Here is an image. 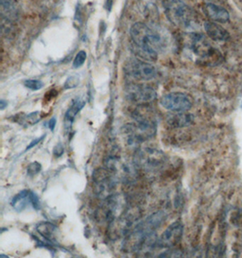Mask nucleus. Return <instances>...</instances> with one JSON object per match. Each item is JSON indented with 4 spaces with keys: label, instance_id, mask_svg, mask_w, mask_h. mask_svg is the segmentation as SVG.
I'll list each match as a JSON object with an SVG mask.
<instances>
[{
    "label": "nucleus",
    "instance_id": "obj_1",
    "mask_svg": "<svg viewBox=\"0 0 242 258\" xmlns=\"http://www.w3.org/2000/svg\"><path fill=\"white\" fill-rule=\"evenodd\" d=\"M131 39L133 50L138 57L147 62L157 60L158 52L163 47L161 36L144 24L138 22L131 27Z\"/></svg>",
    "mask_w": 242,
    "mask_h": 258
},
{
    "label": "nucleus",
    "instance_id": "obj_2",
    "mask_svg": "<svg viewBox=\"0 0 242 258\" xmlns=\"http://www.w3.org/2000/svg\"><path fill=\"white\" fill-rule=\"evenodd\" d=\"M166 17L176 27L182 29H193L198 26L195 12L182 0H163Z\"/></svg>",
    "mask_w": 242,
    "mask_h": 258
},
{
    "label": "nucleus",
    "instance_id": "obj_3",
    "mask_svg": "<svg viewBox=\"0 0 242 258\" xmlns=\"http://www.w3.org/2000/svg\"><path fill=\"white\" fill-rule=\"evenodd\" d=\"M93 181L94 192L101 200L106 201L115 191L117 179L106 168L96 169L94 172Z\"/></svg>",
    "mask_w": 242,
    "mask_h": 258
},
{
    "label": "nucleus",
    "instance_id": "obj_4",
    "mask_svg": "<svg viewBox=\"0 0 242 258\" xmlns=\"http://www.w3.org/2000/svg\"><path fill=\"white\" fill-rule=\"evenodd\" d=\"M105 168L109 169L117 180L132 181L137 175V165L121 157L112 156L105 161Z\"/></svg>",
    "mask_w": 242,
    "mask_h": 258
},
{
    "label": "nucleus",
    "instance_id": "obj_5",
    "mask_svg": "<svg viewBox=\"0 0 242 258\" xmlns=\"http://www.w3.org/2000/svg\"><path fill=\"white\" fill-rule=\"evenodd\" d=\"M126 75L137 81H150L157 75L156 68L152 63L139 58L131 59L125 67Z\"/></svg>",
    "mask_w": 242,
    "mask_h": 258
},
{
    "label": "nucleus",
    "instance_id": "obj_6",
    "mask_svg": "<svg viewBox=\"0 0 242 258\" xmlns=\"http://www.w3.org/2000/svg\"><path fill=\"white\" fill-rule=\"evenodd\" d=\"M165 161V156L154 149H143L137 152L135 157V163L137 167L143 168L146 170H156L161 168Z\"/></svg>",
    "mask_w": 242,
    "mask_h": 258
},
{
    "label": "nucleus",
    "instance_id": "obj_7",
    "mask_svg": "<svg viewBox=\"0 0 242 258\" xmlns=\"http://www.w3.org/2000/svg\"><path fill=\"white\" fill-rule=\"evenodd\" d=\"M161 106L173 112H185L193 105V100L184 93H170L163 95L160 101Z\"/></svg>",
    "mask_w": 242,
    "mask_h": 258
},
{
    "label": "nucleus",
    "instance_id": "obj_8",
    "mask_svg": "<svg viewBox=\"0 0 242 258\" xmlns=\"http://www.w3.org/2000/svg\"><path fill=\"white\" fill-rule=\"evenodd\" d=\"M156 133V125L146 124L135 121L126 127V134L131 143H142L152 138Z\"/></svg>",
    "mask_w": 242,
    "mask_h": 258
},
{
    "label": "nucleus",
    "instance_id": "obj_9",
    "mask_svg": "<svg viewBox=\"0 0 242 258\" xmlns=\"http://www.w3.org/2000/svg\"><path fill=\"white\" fill-rule=\"evenodd\" d=\"M126 95L131 102L139 105L152 103L157 98V93L155 90L145 85H131L127 88Z\"/></svg>",
    "mask_w": 242,
    "mask_h": 258
},
{
    "label": "nucleus",
    "instance_id": "obj_10",
    "mask_svg": "<svg viewBox=\"0 0 242 258\" xmlns=\"http://www.w3.org/2000/svg\"><path fill=\"white\" fill-rule=\"evenodd\" d=\"M184 235V225L180 221L170 224L161 234L159 245L161 247H172L179 243Z\"/></svg>",
    "mask_w": 242,
    "mask_h": 258
},
{
    "label": "nucleus",
    "instance_id": "obj_11",
    "mask_svg": "<svg viewBox=\"0 0 242 258\" xmlns=\"http://www.w3.org/2000/svg\"><path fill=\"white\" fill-rule=\"evenodd\" d=\"M204 12L208 18L212 21L219 23H227L229 20V14L226 9L212 3L205 5Z\"/></svg>",
    "mask_w": 242,
    "mask_h": 258
},
{
    "label": "nucleus",
    "instance_id": "obj_12",
    "mask_svg": "<svg viewBox=\"0 0 242 258\" xmlns=\"http://www.w3.org/2000/svg\"><path fill=\"white\" fill-rule=\"evenodd\" d=\"M204 29L207 35L213 40L226 41L229 38V33L227 30H225L223 27L217 23L211 21L204 23Z\"/></svg>",
    "mask_w": 242,
    "mask_h": 258
},
{
    "label": "nucleus",
    "instance_id": "obj_13",
    "mask_svg": "<svg viewBox=\"0 0 242 258\" xmlns=\"http://www.w3.org/2000/svg\"><path fill=\"white\" fill-rule=\"evenodd\" d=\"M36 229H37V231L40 234L41 236L45 237V239L54 240L57 228L53 224L47 222L42 223V224L37 226Z\"/></svg>",
    "mask_w": 242,
    "mask_h": 258
},
{
    "label": "nucleus",
    "instance_id": "obj_14",
    "mask_svg": "<svg viewBox=\"0 0 242 258\" xmlns=\"http://www.w3.org/2000/svg\"><path fill=\"white\" fill-rule=\"evenodd\" d=\"M29 193L30 191H28V190H23V191L19 192L18 195L14 197L11 204L18 211H21L23 209H26L28 202H30Z\"/></svg>",
    "mask_w": 242,
    "mask_h": 258
},
{
    "label": "nucleus",
    "instance_id": "obj_15",
    "mask_svg": "<svg viewBox=\"0 0 242 258\" xmlns=\"http://www.w3.org/2000/svg\"><path fill=\"white\" fill-rule=\"evenodd\" d=\"M169 122L170 124L175 127H184L191 124L193 122V117L189 114H185L184 112H177V114L170 115Z\"/></svg>",
    "mask_w": 242,
    "mask_h": 258
},
{
    "label": "nucleus",
    "instance_id": "obj_16",
    "mask_svg": "<svg viewBox=\"0 0 242 258\" xmlns=\"http://www.w3.org/2000/svg\"><path fill=\"white\" fill-rule=\"evenodd\" d=\"M85 105V102L81 99H77L74 100L72 103V106L68 109V111L66 113V120L68 123H71L75 117L77 115V113L81 111V109Z\"/></svg>",
    "mask_w": 242,
    "mask_h": 258
},
{
    "label": "nucleus",
    "instance_id": "obj_17",
    "mask_svg": "<svg viewBox=\"0 0 242 258\" xmlns=\"http://www.w3.org/2000/svg\"><path fill=\"white\" fill-rule=\"evenodd\" d=\"M2 16L9 19H13L17 17V9L10 0H1Z\"/></svg>",
    "mask_w": 242,
    "mask_h": 258
},
{
    "label": "nucleus",
    "instance_id": "obj_18",
    "mask_svg": "<svg viewBox=\"0 0 242 258\" xmlns=\"http://www.w3.org/2000/svg\"><path fill=\"white\" fill-rule=\"evenodd\" d=\"M41 118H42V116L40 115V112L35 111V112H32L27 115L20 117V119L17 120V121L19 124L32 126V125L36 124V122H38L41 120Z\"/></svg>",
    "mask_w": 242,
    "mask_h": 258
},
{
    "label": "nucleus",
    "instance_id": "obj_19",
    "mask_svg": "<svg viewBox=\"0 0 242 258\" xmlns=\"http://www.w3.org/2000/svg\"><path fill=\"white\" fill-rule=\"evenodd\" d=\"M86 57H87V54H86V52H85V51H84V50H81V51H79V52L77 53V55H76L75 59H74L73 67H74L75 69L80 68V67L85 63Z\"/></svg>",
    "mask_w": 242,
    "mask_h": 258
},
{
    "label": "nucleus",
    "instance_id": "obj_20",
    "mask_svg": "<svg viewBox=\"0 0 242 258\" xmlns=\"http://www.w3.org/2000/svg\"><path fill=\"white\" fill-rule=\"evenodd\" d=\"M24 85L32 91H38L44 86V83L40 80H35V79H30V80H26L24 82Z\"/></svg>",
    "mask_w": 242,
    "mask_h": 258
},
{
    "label": "nucleus",
    "instance_id": "obj_21",
    "mask_svg": "<svg viewBox=\"0 0 242 258\" xmlns=\"http://www.w3.org/2000/svg\"><path fill=\"white\" fill-rule=\"evenodd\" d=\"M80 83V79L77 76H72L68 77V80L65 84V88L66 89H72V88H76L77 85H79Z\"/></svg>",
    "mask_w": 242,
    "mask_h": 258
},
{
    "label": "nucleus",
    "instance_id": "obj_22",
    "mask_svg": "<svg viewBox=\"0 0 242 258\" xmlns=\"http://www.w3.org/2000/svg\"><path fill=\"white\" fill-rule=\"evenodd\" d=\"M41 170V164L39 162L34 161L32 162L31 164H29L28 168H27V174L29 176H35L37 173H39Z\"/></svg>",
    "mask_w": 242,
    "mask_h": 258
},
{
    "label": "nucleus",
    "instance_id": "obj_23",
    "mask_svg": "<svg viewBox=\"0 0 242 258\" xmlns=\"http://www.w3.org/2000/svg\"><path fill=\"white\" fill-rule=\"evenodd\" d=\"M29 199H30V202H31L33 207L36 209H39V201H38V198H37L36 194L30 191V193H29Z\"/></svg>",
    "mask_w": 242,
    "mask_h": 258
},
{
    "label": "nucleus",
    "instance_id": "obj_24",
    "mask_svg": "<svg viewBox=\"0 0 242 258\" xmlns=\"http://www.w3.org/2000/svg\"><path fill=\"white\" fill-rule=\"evenodd\" d=\"M64 148L60 143L57 144L54 149V154L55 157H60V156L63 154Z\"/></svg>",
    "mask_w": 242,
    "mask_h": 258
},
{
    "label": "nucleus",
    "instance_id": "obj_25",
    "mask_svg": "<svg viewBox=\"0 0 242 258\" xmlns=\"http://www.w3.org/2000/svg\"><path fill=\"white\" fill-rule=\"evenodd\" d=\"M43 139H44V136H43V137H40V138L34 140V141H33V142L28 145V147L27 148V150H30V149H32L33 147H35L36 145H37L38 143H40L41 141H42Z\"/></svg>",
    "mask_w": 242,
    "mask_h": 258
},
{
    "label": "nucleus",
    "instance_id": "obj_26",
    "mask_svg": "<svg viewBox=\"0 0 242 258\" xmlns=\"http://www.w3.org/2000/svg\"><path fill=\"white\" fill-rule=\"evenodd\" d=\"M55 123H56V120H55V118H52L51 120H49V128L51 129V131H54V126H55Z\"/></svg>",
    "mask_w": 242,
    "mask_h": 258
},
{
    "label": "nucleus",
    "instance_id": "obj_27",
    "mask_svg": "<svg viewBox=\"0 0 242 258\" xmlns=\"http://www.w3.org/2000/svg\"><path fill=\"white\" fill-rule=\"evenodd\" d=\"M112 2H113V0H106V9L109 11L112 9Z\"/></svg>",
    "mask_w": 242,
    "mask_h": 258
},
{
    "label": "nucleus",
    "instance_id": "obj_28",
    "mask_svg": "<svg viewBox=\"0 0 242 258\" xmlns=\"http://www.w3.org/2000/svg\"><path fill=\"white\" fill-rule=\"evenodd\" d=\"M0 105H1L0 109H1V110H4L6 106H8V103H7L6 101H4V100H1V101H0Z\"/></svg>",
    "mask_w": 242,
    "mask_h": 258
}]
</instances>
